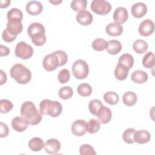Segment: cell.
<instances>
[{
    "mask_svg": "<svg viewBox=\"0 0 155 155\" xmlns=\"http://www.w3.org/2000/svg\"><path fill=\"white\" fill-rule=\"evenodd\" d=\"M118 64L124 65L130 70L133 66L134 58L131 54L125 53L119 57Z\"/></svg>",
    "mask_w": 155,
    "mask_h": 155,
    "instance_id": "23",
    "label": "cell"
},
{
    "mask_svg": "<svg viewBox=\"0 0 155 155\" xmlns=\"http://www.w3.org/2000/svg\"><path fill=\"white\" fill-rule=\"evenodd\" d=\"M89 73L88 64L82 59L76 61L72 66V73L75 78L83 79L87 77Z\"/></svg>",
    "mask_w": 155,
    "mask_h": 155,
    "instance_id": "5",
    "label": "cell"
},
{
    "mask_svg": "<svg viewBox=\"0 0 155 155\" xmlns=\"http://www.w3.org/2000/svg\"><path fill=\"white\" fill-rule=\"evenodd\" d=\"M11 1L9 0H1L0 1V7L1 8H6L10 4Z\"/></svg>",
    "mask_w": 155,
    "mask_h": 155,
    "instance_id": "46",
    "label": "cell"
},
{
    "mask_svg": "<svg viewBox=\"0 0 155 155\" xmlns=\"http://www.w3.org/2000/svg\"><path fill=\"white\" fill-rule=\"evenodd\" d=\"M77 91L79 94L83 97L89 96L92 93V87L87 83H82L80 84L78 88Z\"/></svg>",
    "mask_w": 155,
    "mask_h": 155,
    "instance_id": "32",
    "label": "cell"
},
{
    "mask_svg": "<svg viewBox=\"0 0 155 155\" xmlns=\"http://www.w3.org/2000/svg\"><path fill=\"white\" fill-rule=\"evenodd\" d=\"M107 47H108V41L102 38L96 39L92 42V47L96 51H103L107 49Z\"/></svg>",
    "mask_w": 155,
    "mask_h": 155,
    "instance_id": "31",
    "label": "cell"
},
{
    "mask_svg": "<svg viewBox=\"0 0 155 155\" xmlns=\"http://www.w3.org/2000/svg\"><path fill=\"white\" fill-rule=\"evenodd\" d=\"M27 120L22 116H16L12 120V126L13 128L18 132L25 131L28 127Z\"/></svg>",
    "mask_w": 155,
    "mask_h": 155,
    "instance_id": "12",
    "label": "cell"
},
{
    "mask_svg": "<svg viewBox=\"0 0 155 155\" xmlns=\"http://www.w3.org/2000/svg\"><path fill=\"white\" fill-rule=\"evenodd\" d=\"M33 53L32 47L24 41L19 42L15 47V55L22 59L30 58Z\"/></svg>",
    "mask_w": 155,
    "mask_h": 155,
    "instance_id": "7",
    "label": "cell"
},
{
    "mask_svg": "<svg viewBox=\"0 0 155 155\" xmlns=\"http://www.w3.org/2000/svg\"><path fill=\"white\" fill-rule=\"evenodd\" d=\"M11 77L19 84H26L31 79L30 70L21 64H16L12 66L10 70Z\"/></svg>",
    "mask_w": 155,
    "mask_h": 155,
    "instance_id": "3",
    "label": "cell"
},
{
    "mask_svg": "<svg viewBox=\"0 0 155 155\" xmlns=\"http://www.w3.org/2000/svg\"><path fill=\"white\" fill-rule=\"evenodd\" d=\"M104 101L110 105L116 104L119 99L118 94L113 91H108L104 95Z\"/></svg>",
    "mask_w": 155,
    "mask_h": 155,
    "instance_id": "33",
    "label": "cell"
},
{
    "mask_svg": "<svg viewBox=\"0 0 155 155\" xmlns=\"http://www.w3.org/2000/svg\"><path fill=\"white\" fill-rule=\"evenodd\" d=\"M53 53L57 58L58 61V67L63 66L67 63L68 61V56L65 51L62 50H57L53 52Z\"/></svg>",
    "mask_w": 155,
    "mask_h": 155,
    "instance_id": "38",
    "label": "cell"
},
{
    "mask_svg": "<svg viewBox=\"0 0 155 155\" xmlns=\"http://www.w3.org/2000/svg\"><path fill=\"white\" fill-rule=\"evenodd\" d=\"M10 53V49L3 45H0V56H6Z\"/></svg>",
    "mask_w": 155,
    "mask_h": 155,
    "instance_id": "44",
    "label": "cell"
},
{
    "mask_svg": "<svg viewBox=\"0 0 155 155\" xmlns=\"http://www.w3.org/2000/svg\"><path fill=\"white\" fill-rule=\"evenodd\" d=\"M73 89L69 86H65L62 87L59 90V96L60 98L64 100H67L71 98L73 96Z\"/></svg>",
    "mask_w": 155,
    "mask_h": 155,
    "instance_id": "36",
    "label": "cell"
},
{
    "mask_svg": "<svg viewBox=\"0 0 155 155\" xmlns=\"http://www.w3.org/2000/svg\"><path fill=\"white\" fill-rule=\"evenodd\" d=\"M40 111L42 114L48 115L52 117L59 116L62 110L61 104L56 101H52L49 99L42 100L39 104Z\"/></svg>",
    "mask_w": 155,
    "mask_h": 155,
    "instance_id": "4",
    "label": "cell"
},
{
    "mask_svg": "<svg viewBox=\"0 0 155 155\" xmlns=\"http://www.w3.org/2000/svg\"><path fill=\"white\" fill-rule=\"evenodd\" d=\"M44 148L47 153L54 154L60 150L61 143L59 141L56 139H50L45 142Z\"/></svg>",
    "mask_w": 155,
    "mask_h": 155,
    "instance_id": "13",
    "label": "cell"
},
{
    "mask_svg": "<svg viewBox=\"0 0 155 155\" xmlns=\"http://www.w3.org/2000/svg\"><path fill=\"white\" fill-rule=\"evenodd\" d=\"M113 18L115 22L122 24L125 22L128 19V11L125 8L123 7H119L114 12Z\"/></svg>",
    "mask_w": 155,
    "mask_h": 155,
    "instance_id": "11",
    "label": "cell"
},
{
    "mask_svg": "<svg viewBox=\"0 0 155 155\" xmlns=\"http://www.w3.org/2000/svg\"><path fill=\"white\" fill-rule=\"evenodd\" d=\"M91 10L100 15H105L110 13L111 10V5L107 1L94 0L91 3Z\"/></svg>",
    "mask_w": 155,
    "mask_h": 155,
    "instance_id": "6",
    "label": "cell"
},
{
    "mask_svg": "<svg viewBox=\"0 0 155 155\" xmlns=\"http://www.w3.org/2000/svg\"><path fill=\"white\" fill-rule=\"evenodd\" d=\"M131 79L135 83L143 84L148 80V74L144 71L137 70L133 71Z\"/></svg>",
    "mask_w": 155,
    "mask_h": 155,
    "instance_id": "21",
    "label": "cell"
},
{
    "mask_svg": "<svg viewBox=\"0 0 155 155\" xmlns=\"http://www.w3.org/2000/svg\"><path fill=\"white\" fill-rule=\"evenodd\" d=\"M154 55L153 52L148 51L143 57L142 64L143 66L147 68H150L154 65Z\"/></svg>",
    "mask_w": 155,
    "mask_h": 155,
    "instance_id": "29",
    "label": "cell"
},
{
    "mask_svg": "<svg viewBox=\"0 0 155 155\" xmlns=\"http://www.w3.org/2000/svg\"><path fill=\"white\" fill-rule=\"evenodd\" d=\"M2 38L3 39V40L5 42H13V41L15 40V39L16 38V35H13L12 34H11L10 33H9L8 31V30L5 28L2 34Z\"/></svg>",
    "mask_w": 155,
    "mask_h": 155,
    "instance_id": "42",
    "label": "cell"
},
{
    "mask_svg": "<svg viewBox=\"0 0 155 155\" xmlns=\"http://www.w3.org/2000/svg\"><path fill=\"white\" fill-rule=\"evenodd\" d=\"M79 153L81 155H96V153L93 147L89 144H84L79 148Z\"/></svg>",
    "mask_w": 155,
    "mask_h": 155,
    "instance_id": "40",
    "label": "cell"
},
{
    "mask_svg": "<svg viewBox=\"0 0 155 155\" xmlns=\"http://www.w3.org/2000/svg\"><path fill=\"white\" fill-rule=\"evenodd\" d=\"M45 146L44 141L39 137L31 138L28 142V147L33 151H41Z\"/></svg>",
    "mask_w": 155,
    "mask_h": 155,
    "instance_id": "25",
    "label": "cell"
},
{
    "mask_svg": "<svg viewBox=\"0 0 155 155\" xmlns=\"http://www.w3.org/2000/svg\"><path fill=\"white\" fill-rule=\"evenodd\" d=\"M138 30L140 35L143 36H148L154 32V22L150 19H145L139 25Z\"/></svg>",
    "mask_w": 155,
    "mask_h": 155,
    "instance_id": "10",
    "label": "cell"
},
{
    "mask_svg": "<svg viewBox=\"0 0 155 155\" xmlns=\"http://www.w3.org/2000/svg\"><path fill=\"white\" fill-rule=\"evenodd\" d=\"M135 131L136 130L132 128H129L125 130L122 134L123 140L127 143H133L134 142L133 136Z\"/></svg>",
    "mask_w": 155,
    "mask_h": 155,
    "instance_id": "37",
    "label": "cell"
},
{
    "mask_svg": "<svg viewBox=\"0 0 155 155\" xmlns=\"http://www.w3.org/2000/svg\"><path fill=\"white\" fill-rule=\"evenodd\" d=\"M137 95L133 91H127L123 94L122 101L127 106H133L137 102Z\"/></svg>",
    "mask_w": 155,
    "mask_h": 155,
    "instance_id": "28",
    "label": "cell"
},
{
    "mask_svg": "<svg viewBox=\"0 0 155 155\" xmlns=\"http://www.w3.org/2000/svg\"><path fill=\"white\" fill-rule=\"evenodd\" d=\"M129 70L124 65L117 64L114 70V76L119 81L125 80L128 74Z\"/></svg>",
    "mask_w": 155,
    "mask_h": 155,
    "instance_id": "24",
    "label": "cell"
},
{
    "mask_svg": "<svg viewBox=\"0 0 155 155\" xmlns=\"http://www.w3.org/2000/svg\"><path fill=\"white\" fill-rule=\"evenodd\" d=\"M0 74H1V78H0V84L2 85L7 81V75L4 73V71L2 70H0Z\"/></svg>",
    "mask_w": 155,
    "mask_h": 155,
    "instance_id": "45",
    "label": "cell"
},
{
    "mask_svg": "<svg viewBox=\"0 0 155 155\" xmlns=\"http://www.w3.org/2000/svg\"><path fill=\"white\" fill-rule=\"evenodd\" d=\"M70 78V73L67 69L64 68L59 71L58 76V79L61 84H64L67 82L69 81Z\"/></svg>",
    "mask_w": 155,
    "mask_h": 155,
    "instance_id": "41",
    "label": "cell"
},
{
    "mask_svg": "<svg viewBox=\"0 0 155 155\" xmlns=\"http://www.w3.org/2000/svg\"><path fill=\"white\" fill-rule=\"evenodd\" d=\"M25 8L27 12L29 15L36 16L42 12L43 7L40 2L37 1H31L27 4Z\"/></svg>",
    "mask_w": 155,
    "mask_h": 155,
    "instance_id": "14",
    "label": "cell"
},
{
    "mask_svg": "<svg viewBox=\"0 0 155 155\" xmlns=\"http://www.w3.org/2000/svg\"><path fill=\"white\" fill-rule=\"evenodd\" d=\"M51 3H53V4H55V5H56V4H59V3H61L62 1H50Z\"/></svg>",
    "mask_w": 155,
    "mask_h": 155,
    "instance_id": "47",
    "label": "cell"
},
{
    "mask_svg": "<svg viewBox=\"0 0 155 155\" xmlns=\"http://www.w3.org/2000/svg\"><path fill=\"white\" fill-rule=\"evenodd\" d=\"M76 18L77 22L82 25H90L93 21V15L87 10H82L78 12Z\"/></svg>",
    "mask_w": 155,
    "mask_h": 155,
    "instance_id": "16",
    "label": "cell"
},
{
    "mask_svg": "<svg viewBox=\"0 0 155 155\" xmlns=\"http://www.w3.org/2000/svg\"><path fill=\"white\" fill-rule=\"evenodd\" d=\"M133 139L134 142L137 143L143 144L148 142L151 139L150 133L147 130H138L135 131Z\"/></svg>",
    "mask_w": 155,
    "mask_h": 155,
    "instance_id": "17",
    "label": "cell"
},
{
    "mask_svg": "<svg viewBox=\"0 0 155 155\" xmlns=\"http://www.w3.org/2000/svg\"><path fill=\"white\" fill-rule=\"evenodd\" d=\"M1 113H7L11 111L13 107V105L12 102L7 99H1L0 101Z\"/></svg>",
    "mask_w": 155,
    "mask_h": 155,
    "instance_id": "39",
    "label": "cell"
},
{
    "mask_svg": "<svg viewBox=\"0 0 155 155\" xmlns=\"http://www.w3.org/2000/svg\"><path fill=\"white\" fill-rule=\"evenodd\" d=\"M71 130L72 133L76 136H84L88 131L87 123L84 120H76L72 124Z\"/></svg>",
    "mask_w": 155,
    "mask_h": 155,
    "instance_id": "8",
    "label": "cell"
},
{
    "mask_svg": "<svg viewBox=\"0 0 155 155\" xmlns=\"http://www.w3.org/2000/svg\"><path fill=\"white\" fill-rule=\"evenodd\" d=\"M44 68L48 71H52L56 69L58 67V61L55 54L52 53L47 54L42 61Z\"/></svg>",
    "mask_w": 155,
    "mask_h": 155,
    "instance_id": "9",
    "label": "cell"
},
{
    "mask_svg": "<svg viewBox=\"0 0 155 155\" xmlns=\"http://www.w3.org/2000/svg\"><path fill=\"white\" fill-rule=\"evenodd\" d=\"M122 50L121 43L115 39H112L108 41V47L107 50L110 54H116L119 53Z\"/></svg>",
    "mask_w": 155,
    "mask_h": 155,
    "instance_id": "22",
    "label": "cell"
},
{
    "mask_svg": "<svg viewBox=\"0 0 155 155\" xmlns=\"http://www.w3.org/2000/svg\"><path fill=\"white\" fill-rule=\"evenodd\" d=\"M21 114L30 125H37L42 120V114L31 101L24 102L21 107Z\"/></svg>",
    "mask_w": 155,
    "mask_h": 155,
    "instance_id": "1",
    "label": "cell"
},
{
    "mask_svg": "<svg viewBox=\"0 0 155 155\" xmlns=\"http://www.w3.org/2000/svg\"><path fill=\"white\" fill-rule=\"evenodd\" d=\"M101 127V122L95 119H91L87 123V131L91 134L97 133Z\"/></svg>",
    "mask_w": 155,
    "mask_h": 155,
    "instance_id": "35",
    "label": "cell"
},
{
    "mask_svg": "<svg viewBox=\"0 0 155 155\" xmlns=\"http://www.w3.org/2000/svg\"><path fill=\"white\" fill-rule=\"evenodd\" d=\"M87 1L86 0H73L71 2V8L74 12H81L85 10L87 7Z\"/></svg>",
    "mask_w": 155,
    "mask_h": 155,
    "instance_id": "34",
    "label": "cell"
},
{
    "mask_svg": "<svg viewBox=\"0 0 155 155\" xmlns=\"http://www.w3.org/2000/svg\"><path fill=\"white\" fill-rule=\"evenodd\" d=\"M6 29L11 34L17 36L22 31L23 25L20 21H10L7 23Z\"/></svg>",
    "mask_w": 155,
    "mask_h": 155,
    "instance_id": "20",
    "label": "cell"
},
{
    "mask_svg": "<svg viewBox=\"0 0 155 155\" xmlns=\"http://www.w3.org/2000/svg\"><path fill=\"white\" fill-rule=\"evenodd\" d=\"M0 127H1V133H0V137H7L9 133V130L7 125L3 123L2 122H0Z\"/></svg>",
    "mask_w": 155,
    "mask_h": 155,
    "instance_id": "43",
    "label": "cell"
},
{
    "mask_svg": "<svg viewBox=\"0 0 155 155\" xmlns=\"http://www.w3.org/2000/svg\"><path fill=\"white\" fill-rule=\"evenodd\" d=\"M96 116L98 117L99 121L101 124H108L111 119V111L109 108L103 105L101 108L100 111H99V113H97V114L96 115Z\"/></svg>",
    "mask_w": 155,
    "mask_h": 155,
    "instance_id": "18",
    "label": "cell"
},
{
    "mask_svg": "<svg viewBox=\"0 0 155 155\" xmlns=\"http://www.w3.org/2000/svg\"><path fill=\"white\" fill-rule=\"evenodd\" d=\"M132 15L136 18H142L147 12V7L143 2L134 4L131 8Z\"/></svg>",
    "mask_w": 155,
    "mask_h": 155,
    "instance_id": "15",
    "label": "cell"
},
{
    "mask_svg": "<svg viewBox=\"0 0 155 155\" xmlns=\"http://www.w3.org/2000/svg\"><path fill=\"white\" fill-rule=\"evenodd\" d=\"M45 27L39 22H33L28 27L27 33L32 42L36 46H42L46 42Z\"/></svg>",
    "mask_w": 155,
    "mask_h": 155,
    "instance_id": "2",
    "label": "cell"
},
{
    "mask_svg": "<svg viewBox=\"0 0 155 155\" xmlns=\"http://www.w3.org/2000/svg\"><path fill=\"white\" fill-rule=\"evenodd\" d=\"M105 31L110 36H117L122 33L123 27L118 23L111 22L106 26Z\"/></svg>",
    "mask_w": 155,
    "mask_h": 155,
    "instance_id": "19",
    "label": "cell"
},
{
    "mask_svg": "<svg viewBox=\"0 0 155 155\" xmlns=\"http://www.w3.org/2000/svg\"><path fill=\"white\" fill-rule=\"evenodd\" d=\"M102 106L103 104L101 101L99 99H93L88 104V109L92 114L96 116Z\"/></svg>",
    "mask_w": 155,
    "mask_h": 155,
    "instance_id": "30",
    "label": "cell"
},
{
    "mask_svg": "<svg viewBox=\"0 0 155 155\" xmlns=\"http://www.w3.org/2000/svg\"><path fill=\"white\" fill-rule=\"evenodd\" d=\"M148 47L147 42L142 39H137L133 44V48L137 54L144 53L148 50Z\"/></svg>",
    "mask_w": 155,
    "mask_h": 155,
    "instance_id": "27",
    "label": "cell"
},
{
    "mask_svg": "<svg viewBox=\"0 0 155 155\" xmlns=\"http://www.w3.org/2000/svg\"><path fill=\"white\" fill-rule=\"evenodd\" d=\"M8 21H20L23 19V13L21 10L18 8H12L8 11L7 14Z\"/></svg>",
    "mask_w": 155,
    "mask_h": 155,
    "instance_id": "26",
    "label": "cell"
}]
</instances>
